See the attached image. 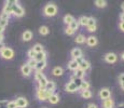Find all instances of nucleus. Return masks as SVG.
Returning a JSON list of instances; mask_svg holds the SVG:
<instances>
[{
	"label": "nucleus",
	"mask_w": 124,
	"mask_h": 108,
	"mask_svg": "<svg viewBox=\"0 0 124 108\" xmlns=\"http://www.w3.org/2000/svg\"><path fill=\"white\" fill-rule=\"evenodd\" d=\"M0 56L3 59H7V61H10L14 57V51L12 48L6 47L1 52H0Z\"/></svg>",
	"instance_id": "20e7f679"
},
{
	"label": "nucleus",
	"mask_w": 124,
	"mask_h": 108,
	"mask_svg": "<svg viewBox=\"0 0 124 108\" xmlns=\"http://www.w3.org/2000/svg\"><path fill=\"white\" fill-rule=\"evenodd\" d=\"M15 103H16V106H17V108H26L28 106V104H29L28 100L26 97H24V96L16 97Z\"/></svg>",
	"instance_id": "0eeeda50"
},
{
	"label": "nucleus",
	"mask_w": 124,
	"mask_h": 108,
	"mask_svg": "<svg viewBox=\"0 0 124 108\" xmlns=\"http://www.w3.org/2000/svg\"><path fill=\"white\" fill-rule=\"evenodd\" d=\"M116 108H124V102L123 103H120V104L116 106Z\"/></svg>",
	"instance_id": "de8ad7c7"
},
{
	"label": "nucleus",
	"mask_w": 124,
	"mask_h": 108,
	"mask_svg": "<svg viewBox=\"0 0 124 108\" xmlns=\"http://www.w3.org/2000/svg\"><path fill=\"white\" fill-rule=\"evenodd\" d=\"M4 32V28L3 27H0V33H3Z\"/></svg>",
	"instance_id": "603ef678"
},
{
	"label": "nucleus",
	"mask_w": 124,
	"mask_h": 108,
	"mask_svg": "<svg viewBox=\"0 0 124 108\" xmlns=\"http://www.w3.org/2000/svg\"><path fill=\"white\" fill-rule=\"evenodd\" d=\"M102 108H114V100L112 98H107V100H104L101 103Z\"/></svg>",
	"instance_id": "4468645a"
},
{
	"label": "nucleus",
	"mask_w": 124,
	"mask_h": 108,
	"mask_svg": "<svg viewBox=\"0 0 124 108\" xmlns=\"http://www.w3.org/2000/svg\"><path fill=\"white\" fill-rule=\"evenodd\" d=\"M39 33L42 36H47L50 33V29L47 26H41V27L39 28Z\"/></svg>",
	"instance_id": "2f4dec72"
},
{
	"label": "nucleus",
	"mask_w": 124,
	"mask_h": 108,
	"mask_svg": "<svg viewBox=\"0 0 124 108\" xmlns=\"http://www.w3.org/2000/svg\"><path fill=\"white\" fill-rule=\"evenodd\" d=\"M75 20H76V18L73 17V16L71 15V14H66V15L64 16V18H63L64 23H65V24H66V25H67V26H69V25H70V24L72 23V22L75 21Z\"/></svg>",
	"instance_id": "393cba45"
},
{
	"label": "nucleus",
	"mask_w": 124,
	"mask_h": 108,
	"mask_svg": "<svg viewBox=\"0 0 124 108\" xmlns=\"http://www.w3.org/2000/svg\"><path fill=\"white\" fill-rule=\"evenodd\" d=\"M65 33H66V35H68V36H72V35H75V32H73V30L71 29L69 26H66V28H65Z\"/></svg>",
	"instance_id": "ea45409f"
},
{
	"label": "nucleus",
	"mask_w": 124,
	"mask_h": 108,
	"mask_svg": "<svg viewBox=\"0 0 124 108\" xmlns=\"http://www.w3.org/2000/svg\"><path fill=\"white\" fill-rule=\"evenodd\" d=\"M75 42L78 43V44H84L86 42V37L84 35H82V33H80L75 38Z\"/></svg>",
	"instance_id": "b1692460"
},
{
	"label": "nucleus",
	"mask_w": 124,
	"mask_h": 108,
	"mask_svg": "<svg viewBox=\"0 0 124 108\" xmlns=\"http://www.w3.org/2000/svg\"><path fill=\"white\" fill-rule=\"evenodd\" d=\"M98 96L101 100H107V98H110L111 97V90L109 88H102L98 93Z\"/></svg>",
	"instance_id": "1a4fd4ad"
},
{
	"label": "nucleus",
	"mask_w": 124,
	"mask_h": 108,
	"mask_svg": "<svg viewBox=\"0 0 124 108\" xmlns=\"http://www.w3.org/2000/svg\"><path fill=\"white\" fill-rule=\"evenodd\" d=\"M70 81H72L73 83H75V85L77 86V89H78V91L80 90V88H81V84H82V81H83V79H79V78H77V77H75V76H71V78H70Z\"/></svg>",
	"instance_id": "5701e85b"
},
{
	"label": "nucleus",
	"mask_w": 124,
	"mask_h": 108,
	"mask_svg": "<svg viewBox=\"0 0 124 108\" xmlns=\"http://www.w3.org/2000/svg\"><path fill=\"white\" fill-rule=\"evenodd\" d=\"M104 59H105V62L108 64H114L118 61V55L116 53H113V52H109V53L105 54Z\"/></svg>",
	"instance_id": "39448f33"
},
{
	"label": "nucleus",
	"mask_w": 124,
	"mask_h": 108,
	"mask_svg": "<svg viewBox=\"0 0 124 108\" xmlns=\"http://www.w3.org/2000/svg\"><path fill=\"white\" fill-rule=\"evenodd\" d=\"M32 50L36 52V53H41V52L44 51V48L42 44H40V43H36V44L32 47Z\"/></svg>",
	"instance_id": "c756f323"
},
{
	"label": "nucleus",
	"mask_w": 124,
	"mask_h": 108,
	"mask_svg": "<svg viewBox=\"0 0 124 108\" xmlns=\"http://www.w3.org/2000/svg\"><path fill=\"white\" fill-rule=\"evenodd\" d=\"M15 0H9V1H6L4 2V6H3V9H2V12L4 13L9 14V15H12V6L15 3Z\"/></svg>",
	"instance_id": "6e6552de"
},
{
	"label": "nucleus",
	"mask_w": 124,
	"mask_h": 108,
	"mask_svg": "<svg viewBox=\"0 0 124 108\" xmlns=\"http://www.w3.org/2000/svg\"><path fill=\"white\" fill-rule=\"evenodd\" d=\"M120 86H121V89L124 91V82H122V83H120Z\"/></svg>",
	"instance_id": "3c124183"
},
{
	"label": "nucleus",
	"mask_w": 124,
	"mask_h": 108,
	"mask_svg": "<svg viewBox=\"0 0 124 108\" xmlns=\"http://www.w3.org/2000/svg\"><path fill=\"white\" fill-rule=\"evenodd\" d=\"M79 68L81 69V70H83V71H85V73H86V71L91 68V64H90V62L87 61V59H85V58H84V59H83V61L79 64Z\"/></svg>",
	"instance_id": "2eb2a0df"
},
{
	"label": "nucleus",
	"mask_w": 124,
	"mask_h": 108,
	"mask_svg": "<svg viewBox=\"0 0 124 108\" xmlns=\"http://www.w3.org/2000/svg\"><path fill=\"white\" fill-rule=\"evenodd\" d=\"M36 52L34 51L32 49H29L27 51V56H28V59H35V57H36Z\"/></svg>",
	"instance_id": "f704fd0d"
},
{
	"label": "nucleus",
	"mask_w": 124,
	"mask_h": 108,
	"mask_svg": "<svg viewBox=\"0 0 124 108\" xmlns=\"http://www.w3.org/2000/svg\"><path fill=\"white\" fill-rule=\"evenodd\" d=\"M119 28H120L121 32L124 33V22H120V24H119Z\"/></svg>",
	"instance_id": "c03bdc74"
},
{
	"label": "nucleus",
	"mask_w": 124,
	"mask_h": 108,
	"mask_svg": "<svg viewBox=\"0 0 124 108\" xmlns=\"http://www.w3.org/2000/svg\"><path fill=\"white\" fill-rule=\"evenodd\" d=\"M41 108H47V107H41Z\"/></svg>",
	"instance_id": "5fc2aeb1"
},
{
	"label": "nucleus",
	"mask_w": 124,
	"mask_h": 108,
	"mask_svg": "<svg viewBox=\"0 0 124 108\" xmlns=\"http://www.w3.org/2000/svg\"><path fill=\"white\" fill-rule=\"evenodd\" d=\"M32 32L31 30H25L23 33H22V39H23V41H26V42H28V41H30V40L32 39Z\"/></svg>",
	"instance_id": "dca6fc26"
},
{
	"label": "nucleus",
	"mask_w": 124,
	"mask_h": 108,
	"mask_svg": "<svg viewBox=\"0 0 124 108\" xmlns=\"http://www.w3.org/2000/svg\"><path fill=\"white\" fill-rule=\"evenodd\" d=\"M85 43H86L89 47L94 48L98 44V39H97L95 36H89V37H86V42Z\"/></svg>",
	"instance_id": "ddd939ff"
},
{
	"label": "nucleus",
	"mask_w": 124,
	"mask_h": 108,
	"mask_svg": "<svg viewBox=\"0 0 124 108\" xmlns=\"http://www.w3.org/2000/svg\"><path fill=\"white\" fill-rule=\"evenodd\" d=\"M0 20H6V21H10V15L4 12H1L0 13Z\"/></svg>",
	"instance_id": "58836bf2"
},
{
	"label": "nucleus",
	"mask_w": 124,
	"mask_h": 108,
	"mask_svg": "<svg viewBox=\"0 0 124 108\" xmlns=\"http://www.w3.org/2000/svg\"><path fill=\"white\" fill-rule=\"evenodd\" d=\"M31 73H32V69L30 68V67L28 66V65L26 64V63L21 66V74H22L24 77L28 78V77L31 76Z\"/></svg>",
	"instance_id": "9d476101"
},
{
	"label": "nucleus",
	"mask_w": 124,
	"mask_h": 108,
	"mask_svg": "<svg viewBox=\"0 0 124 108\" xmlns=\"http://www.w3.org/2000/svg\"><path fill=\"white\" fill-rule=\"evenodd\" d=\"M65 91L67 93H76L78 91V89L72 81H68V82L65 84Z\"/></svg>",
	"instance_id": "f8f14e48"
},
{
	"label": "nucleus",
	"mask_w": 124,
	"mask_h": 108,
	"mask_svg": "<svg viewBox=\"0 0 124 108\" xmlns=\"http://www.w3.org/2000/svg\"><path fill=\"white\" fill-rule=\"evenodd\" d=\"M94 4L97 8L102 9V8H106L107 7V1H105V0H96V1L94 2Z\"/></svg>",
	"instance_id": "7c9ffc66"
},
{
	"label": "nucleus",
	"mask_w": 124,
	"mask_h": 108,
	"mask_svg": "<svg viewBox=\"0 0 124 108\" xmlns=\"http://www.w3.org/2000/svg\"><path fill=\"white\" fill-rule=\"evenodd\" d=\"M47 102L50 103L51 105H56L59 103V95L56 94V93H53V94L50 96V98L47 100Z\"/></svg>",
	"instance_id": "6ab92c4d"
},
{
	"label": "nucleus",
	"mask_w": 124,
	"mask_h": 108,
	"mask_svg": "<svg viewBox=\"0 0 124 108\" xmlns=\"http://www.w3.org/2000/svg\"><path fill=\"white\" fill-rule=\"evenodd\" d=\"M43 77H44V75L42 73H40V71H36L35 73V80L37 81V82L40 80V79L43 78Z\"/></svg>",
	"instance_id": "e433bc0d"
},
{
	"label": "nucleus",
	"mask_w": 124,
	"mask_h": 108,
	"mask_svg": "<svg viewBox=\"0 0 124 108\" xmlns=\"http://www.w3.org/2000/svg\"><path fill=\"white\" fill-rule=\"evenodd\" d=\"M68 69L71 71H76L78 68H79V64H78V62L76 61V59H71V61H69L68 63Z\"/></svg>",
	"instance_id": "a211bd4d"
},
{
	"label": "nucleus",
	"mask_w": 124,
	"mask_h": 108,
	"mask_svg": "<svg viewBox=\"0 0 124 108\" xmlns=\"http://www.w3.org/2000/svg\"><path fill=\"white\" fill-rule=\"evenodd\" d=\"M119 82L120 83H122V82H124V73H122V74H120V76H119Z\"/></svg>",
	"instance_id": "79ce46f5"
},
{
	"label": "nucleus",
	"mask_w": 124,
	"mask_h": 108,
	"mask_svg": "<svg viewBox=\"0 0 124 108\" xmlns=\"http://www.w3.org/2000/svg\"><path fill=\"white\" fill-rule=\"evenodd\" d=\"M86 28H87V32H90V33L96 32L97 23L94 17H89V22H87V24H86Z\"/></svg>",
	"instance_id": "423d86ee"
},
{
	"label": "nucleus",
	"mask_w": 124,
	"mask_h": 108,
	"mask_svg": "<svg viewBox=\"0 0 124 108\" xmlns=\"http://www.w3.org/2000/svg\"><path fill=\"white\" fill-rule=\"evenodd\" d=\"M45 67H46V61H43V62H37V64H36V67H35V70L36 71H40V73H42V71L45 69Z\"/></svg>",
	"instance_id": "aec40b11"
},
{
	"label": "nucleus",
	"mask_w": 124,
	"mask_h": 108,
	"mask_svg": "<svg viewBox=\"0 0 124 108\" xmlns=\"http://www.w3.org/2000/svg\"><path fill=\"white\" fill-rule=\"evenodd\" d=\"M49 82V79L46 78V77H43L42 79H40L39 81H38V88L39 89H45V86H46V83Z\"/></svg>",
	"instance_id": "bb28decb"
},
{
	"label": "nucleus",
	"mask_w": 124,
	"mask_h": 108,
	"mask_svg": "<svg viewBox=\"0 0 124 108\" xmlns=\"http://www.w3.org/2000/svg\"><path fill=\"white\" fill-rule=\"evenodd\" d=\"M86 108H98V106H97L96 104H94V103H90L86 106Z\"/></svg>",
	"instance_id": "37998d69"
},
{
	"label": "nucleus",
	"mask_w": 124,
	"mask_h": 108,
	"mask_svg": "<svg viewBox=\"0 0 124 108\" xmlns=\"http://www.w3.org/2000/svg\"><path fill=\"white\" fill-rule=\"evenodd\" d=\"M121 9H122V12H124V1L121 3Z\"/></svg>",
	"instance_id": "8fccbe9b"
},
{
	"label": "nucleus",
	"mask_w": 124,
	"mask_h": 108,
	"mask_svg": "<svg viewBox=\"0 0 124 108\" xmlns=\"http://www.w3.org/2000/svg\"><path fill=\"white\" fill-rule=\"evenodd\" d=\"M70 56L72 57V59H77L83 56V52L80 48H73L70 52Z\"/></svg>",
	"instance_id": "9b49d317"
},
{
	"label": "nucleus",
	"mask_w": 124,
	"mask_h": 108,
	"mask_svg": "<svg viewBox=\"0 0 124 108\" xmlns=\"http://www.w3.org/2000/svg\"><path fill=\"white\" fill-rule=\"evenodd\" d=\"M6 108H17L15 100H10V102H7Z\"/></svg>",
	"instance_id": "c9c22d12"
},
{
	"label": "nucleus",
	"mask_w": 124,
	"mask_h": 108,
	"mask_svg": "<svg viewBox=\"0 0 124 108\" xmlns=\"http://www.w3.org/2000/svg\"><path fill=\"white\" fill-rule=\"evenodd\" d=\"M58 12V9H57V6L53 2H50V3L45 4L43 8V15L46 16V17H53L55 16Z\"/></svg>",
	"instance_id": "f257e3e1"
},
{
	"label": "nucleus",
	"mask_w": 124,
	"mask_h": 108,
	"mask_svg": "<svg viewBox=\"0 0 124 108\" xmlns=\"http://www.w3.org/2000/svg\"><path fill=\"white\" fill-rule=\"evenodd\" d=\"M80 95L81 97L85 98V100H89V98L93 96V93L91 90H84V91H80Z\"/></svg>",
	"instance_id": "a878e982"
},
{
	"label": "nucleus",
	"mask_w": 124,
	"mask_h": 108,
	"mask_svg": "<svg viewBox=\"0 0 124 108\" xmlns=\"http://www.w3.org/2000/svg\"><path fill=\"white\" fill-rule=\"evenodd\" d=\"M69 27H70L71 29H72L73 32L76 33V32H77V30H78V29H79L80 25H79V23H78V21H77V20H75V21L72 22V23L70 24V25H69Z\"/></svg>",
	"instance_id": "72a5a7b5"
},
{
	"label": "nucleus",
	"mask_w": 124,
	"mask_h": 108,
	"mask_svg": "<svg viewBox=\"0 0 124 108\" xmlns=\"http://www.w3.org/2000/svg\"><path fill=\"white\" fill-rule=\"evenodd\" d=\"M46 57H47V55L45 53V51H43V52H41V53L36 54L35 61L36 62H43V61H46Z\"/></svg>",
	"instance_id": "4be33fe9"
},
{
	"label": "nucleus",
	"mask_w": 124,
	"mask_h": 108,
	"mask_svg": "<svg viewBox=\"0 0 124 108\" xmlns=\"http://www.w3.org/2000/svg\"><path fill=\"white\" fill-rule=\"evenodd\" d=\"M4 48H6V45H4V43H3V42H0V52H1L2 50L4 49Z\"/></svg>",
	"instance_id": "a18cd8bd"
},
{
	"label": "nucleus",
	"mask_w": 124,
	"mask_h": 108,
	"mask_svg": "<svg viewBox=\"0 0 124 108\" xmlns=\"http://www.w3.org/2000/svg\"><path fill=\"white\" fill-rule=\"evenodd\" d=\"M52 94H53V92L46 91L45 89H39L38 88L37 90H36V97H37L40 102H46Z\"/></svg>",
	"instance_id": "f03ea898"
},
{
	"label": "nucleus",
	"mask_w": 124,
	"mask_h": 108,
	"mask_svg": "<svg viewBox=\"0 0 124 108\" xmlns=\"http://www.w3.org/2000/svg\"><path fill=\"white\" fill-rule=\"evenodd\" d=\"M45 90L54 93V91L56 90V83H55V81H53V80H49V82L46 83V86H45Z\"/></svg>",
	"instance_id": "412c9836"
},
{
	"label": "nucleus",
	"mask_w": 124,
	"mask_h": 108,
	"mask_svg": "<svg viewBox=\"0 0 124 108\" xmlns=\"http://www.w3.org/2000/svg\"><path fill=\"white\" fill-rule=\"evenodd\" d=\"M26 64H27L28 66H29L31 69H35V67H36V64H37V62H36L35 59H28L27 63H26Z\"/></svg>",
	"instance_id": "4c0bfd02"
},
{
	"label": "nucleus",
	"mask_w": 124,
	"mask_h": 108,
	"mask_svg": "<svg viewBox=\"0 0 124 108\" xmlns=\"http://www.w3.org/2000/svg\"><path fill=\"white\" fill-rule=\"evenodd\" d=\"M120 21L121 22H124V12H122V13L120 14Z\"/></svg>",
	"instance_id": "49530a36"
},
{
	"label": "nucleus",
	"mask_w": 124,
	"mask_h": 108,
	"mask_svg": "<svg viewBox=\"0 0 124 108\" xmlns=\"http://www.w3.org/2000/svg\"><path fill=\"white\" fill-rule=\"evenodd\" d=\"M9 24V21H6V20H0V27H3L6 28Z\"/></svg>",
	"instance_id": "a19ab883"
},
{
	"label": "nucleus",
	"mask_w": 124,
	"mask_h": 108,
	"mask_svg": "<svg viewBox=\"0 0 124 108\" xmlns=\"http://www.w3.org/2000/svg\"><path fill=\"white\" fill-rule=\"evenodd\" d=\"M91 88V83L87 80H83L82 81V84H81V88L79 91H84V90H90Z\"/></svg>",
	"instance_id": "473e14b6"
},
{
	"label": "nucleus",
	"mask_w": 124,
	"mask_h": 108,
	"mask_svg": "<svg viewBox=\"0 0 124 108\" xmlns=\"http://www.w3.org/2000/svg\"><path fill=\"white\" fill-rule=\"evenodd\" d=\"M12 15L15 16V17H22L25 15V9L21 6L18 1H16L12 6Z\"/></svg>",
	"instance_id": "7ed1b4c3"
},
{
	"label": "nucleus",
	"mask_w": 124,
	"mask_h": 108,
	"mask_svg": "<svg viewBox=\"0 0 124 108\" xmlns=\"http://www.w3.org/2000/svg\"><path fill=\"white\" fill-rule=\"evenodd\" d=\"M3 39H4L3 33H0V42H3Z\"/></svg>",
	"instance_id": "09e8293b"
},
{
	"label": "nucleus",
	"mask_w": 124,
	"mask_h": 108,
	"mask_svg": "<svg viewBox=\"0 0 124 108\" xmlns=\"http://www.w3.org/2000/svg\"><path fill=\"white\" fill-rule=\"evenodd\" d=\"M52 75L55 76V77H61L64 75V68L63 67H59V66H56L52 69Z\"/></svg>",
	"instance_id": "f3484780"
},
{
	"label": "nucleus",
	"mask_w": 124,
	"mask_h": 108,
	"mask_svg": "<svg viewBox=\"0 0 124 108\" xmlns=\"http://www.w3.org/2000/svg\"><path fill=\"white\" fill-rule=\"evenodd\" d=\"M73 76L79 78V79H83L85 77V71H83V70H81L80 68H78L76 71H73Z\"/></svg>",
	"instance_id": "c85d7f7f"
},
{
	"label": "nucleus",
	"mask_w": 124,
	"mask_h": 108,
	"mask_svg": "<svg viewBox=\"0 0 124 108\" xmlns=\"http://www.w3.org/2000/svg\"><path fill=\"white\" fill-rule=\"evenodd\" d=\"M89 22V16H85V15H82L79 17L78 20V23H79L80 26H83V27H86V24Z\"/></svg>",
	"instance_id": "cd10ccee"
},
{
	"label": "nucleus",
	"mask_w": 124,
	"mask_h": 108,
	"mask_svg": "<svg viewBox=\"0 0 124 108\" xmlns=\"http://www.w3.org/2000/svg\"><path fill=\"white\" fill-rule=\"evenodd\" d=\"M121 59H122V61H124V52L122 54H121Z\"/></svg>",
	"instance_id": "864d4df0"
}]
</instances>
